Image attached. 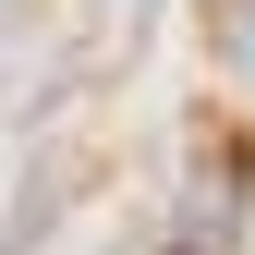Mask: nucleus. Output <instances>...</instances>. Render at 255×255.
Here are the masks:
<instances>
[{
	"label": "nucleus",
	"instance_id": "obj_1",
	"mask_svg": "<svg viewBox=\"0 0 255 255\" xmlns=\"http://www.w3.org/2000/svg\"><path fill=\"white\" fill-rule=\"evenodd\" d=\"M243 195H255L243 134H207L195 158H182V195H170V231H158V255H219V243L243 231Z\"/></svg>",
	"mask_w": 255,
	"mask_h": 255
},
{
	"label": "nucleus",
	"instance_id": "obj_2",
	"mask_svg": "<svg viewBox=\"0 0 255 255\" xmlns=\"http://www.w3.org/2000/svg\"><path fill=\"white\" fill-rule=\"evenodd\" d=\"M207 49L231 61L243 85H255V0H207Z\"/></svg>",
	"mask_w": 255,
	"mask_h": 255
}]
</instances>
